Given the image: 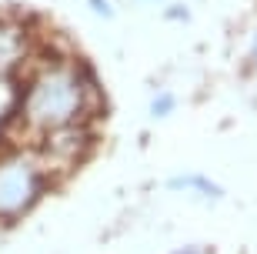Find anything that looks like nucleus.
<instances>
[{"instance_id": "1", "label": "nucleus", "mask_w": 257, "mask_h": 254, "mask_svg": "<svg viewBox=\"0 0 257 254\" xmlns=\"http://www.w3.org/2000/svg\"><path fill=\"white\" fill-rule=\"evenodd\" d=\"M94 77L67 57H50L37 64L34 77L20 91L17 117L20 127L34 137H44L60 127L84 124L94 111Z\"/></svg>"}, {"instance_id": "2", "label": "nucleus", "mask_w": 257, "mask_h": 254, "mask_svg": "<svg viewBox=\"0 0 257 254\" xmlns=\"http://www.w3.org/2000/svg\"><path fill=\"white\" fill-rule=\"evenodd\" d=\"M47 171L37 157L20 151L0 154V217H20L40 201Z\"/></svg>"}, {"instance_id": "3", "label": "nucleus", "mask_w": 257, "mask_h": 254, "mask_svg": "<svg viewBox=\"0 0 257 254\" xmlns=\"http://www.w3.org/2000/svg\"><path fill=\"white\" fill-rule=\"evenodd\" d=\"M30 54L27 30L14 20H0V77L17 70V64Z\"/></svg>"}, {"instance_id": "4", "label": "nucleus", "mask_w": 257, "mask_h": 254, "mask_svg": "<svg viewBox=\"0 0 257 254\" xmlns=\"http://www.w3.org/2000/svg\"><path fill=\"white\" fill-rule=\"evenodd\" d=\"M171 107H174V97H167V94L157 97V104H154V117H164V114L171 111Z\"/></svg>"}, {"instance_id": "5", "label": "nucleus", "mask_w": 257, "mask_h": 254, "mask_svg": "<svg viewBox=\"0 0 257 254\" xmlns=\"http://www.w3.org/2000/svg\"><path fill=\"white\" fill-rule=\"evenodd\" d=\"M90 4H94V7H97V10H100V14H110V7H107L104 0H90Z\"/></svg>"}, {"instance_id": "6", "label": "nucleus", "mask_w": 257, "mask_h": 254, "mask_svg": "<svg viewBox=\"0 0 257 254\" xmlns=\"http://www.w3.org/2000/svg\"><path fill=\"white\" fill-rule=\"evenodd\" d=\"M184 254H200V251H194V247H191V251H184Z\"/></svg>"}, {"instance_id": "7", "label": "nucleus", "mask_w": 257, "mask_h": 254, "mask_svg": "<svg viewBox=\"0 0 257 254\" xmlns=\"http://www.w3.org/2000/svg\"><path fill=\"white\" fill-rule=\"evenodd\" d=\"M254 60H257V50H254Z\"/></svg>"}]
</instances>
